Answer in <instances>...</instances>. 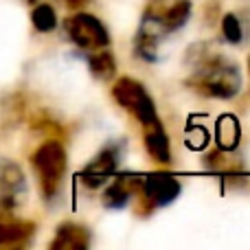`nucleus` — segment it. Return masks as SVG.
I'll return each mask as SVG.
<instances>
[{
  "label": "nucleus",
  "mask_w": 250,
  "mask_h": 250,
  "mask_svg": "<svg viewBox=\"0 0 250 250\" xmlns=\"http://www.w3.org/2000/svg\"><path fill=\"white\" fill-rule=\"evenodd\" d=\"M189 83L195 92L211 99H233L242 90V70L239 64L226 55H200L195 68L189 77Z\"/></svg>",
  "instance_id": "f257e3e1"
},
{
  "label": "nucleus",
  "mask_w": 250,
  "mask_h": 250,
  "mask_svg": "<svg viewBox=\"0 0 250 250\" xmlns=\"http://www.w3.org/2000/svg\"><path fill=\"white\" fill-rule=\"evenodd\" d=\"M66 165H68V156H66V149L60 141L42 143L31 156V167L38 176L42 198L48 202L60 195L66 178Z\"/></svg>",
  "instance_id": "f03ea898"
},
{
  "label": "nucleus",
  "mask_w": 250,
  "mask_h": 250,
  "mask_svg": "<svg viewBox=\"0 0 250 250\" xmlns=\"http://www.w3.org/2000/svg\"><path fill=\"white\" fill-rule=\"evenodd\" d=\"M112 97L121 108H125L129 114H134L143 125L160 121L158 112H156L154 99H151L149 92L145 90V86L138 83L136 79H129V77L117 79V83H114V88H112Z\"/></svg>",
  "instance_id": "7ed1b4c3"
},
{
  "label": "nucleus",
  "mask_w": 250,
  "mask_h": 250,
  "mask_svg": "<svg viewBox=\"0 0 250 250\" xmlns=\"http://www.w3.org/2000/svg\"><path fill=\"white\" fill-rule=\"evenodd\" d=\"M68 40L82 51H101L110 44V33L99 18L90 13H75L64 22Z\"/></svg>",
  "instance_id": "20e7f679"
},
{
  "label": "nucleus",
  "mask_w": 250,
  "mask_h": 250,
  "mask_svg": "<svg viewBox=\"0 0 250 250\" xmlns=\"http://www.w3.org/2000/svg\"><path fill=\"white\" fill-rule=\"evenodd\" d=\"M26 178L20 165L9 158H0V220L11 217L26 202Z\"/></svg>",
  "instance_id": "39448f33"
},
{
  "label": "nucleus",
  "mask_w": 250,
  "mask_h": 250,
  "mask_svg": "<svg viewBox=\"0 0 250 250\" xmlns=\"http://www.w3.org/2000/svg\"><path fill=\"white\" fill-rule=\"evenodd\" d=\"M123 151H125L123 141L105 143V147H101L99 154L92 156L86 167L82 169L79 180H82L88 189H99V187H104L105 182L117 173L119 165H121V160H123Z\"/></svg>",
  "instance_id": "423d86ee"
},
{
  "label": "nucleus",
  "mask_w": 250,
  "mask_h": 250,
  "mask_svg": "<svg viewBox=\"0 0 250 250\" xmlns=\"http://www.w3.org/2000/svg\"><path fill=\"white\" fill-rule=\"evenodd\" d=\"M180 191H182V185L176 176H171L167 171H154L143 178L138 193L143 198V204L149 211H154V208H163V207H169L171 202H176Z\"/></svg>",
  "instance_id": "0eeeda50"
},
{
  "label": "nucleus",
  "mask_w": 250,
  "mask_h": 250,
  "mask_svg": "<svg viewBox=\"0 0 250 250\" xmlns=\"http://www.w3.org/2000/svg\"><path fill=\"white\" fill-rule=\"evenodd\" d=\"M165 29L163 22H160V11L149 9L143 18L141 26L136 31V38H134V53L141 57L143 62H156L158 60V46L160 40L165 38Z\"/></svg>",
  "instance_id": "6e6552de"
},
{
  "label": "nucleus",
  "mask_w": 250,
  "mask_h": 250,
  "mask_svg": "<svg viewBox=\"0 0 250 250\" xmlns=\"http://www.w3.org/2000/svg\"><path fill=\"white\" fill-rule=\"evenodd\" d=\"M141 182H143V178L136 176V173H119L112 185H108V189L104 191V198H101L104 207L110 208V211H121V208H125L132 202L134 195L138 193Z\"/></svg>",
  "instance_id": "1a4fd4ad"
},
{
  "label": "nucleus",
  "mask_w": 250,
  "mask_h": 250,
  "mask_svg": "<svg viewBox=\"0 0 250 250\" xmlns=\"http://www.w3.org/2000/svg\"><path fill=\"white\" fill-rule=\"evenodd\" d=\"M51 250H88L90 248V230L75 222H64L57 226L55 237L48 244Z\"/></svg>",
  "instance_id": "9d476101"
},
{
  "label": "nucleus",
  "mask_w": 250,
  "mask_h": 250,
  "mask_svg": "<svg viewBox=\"0 0 250 250\" xmlns=\"http://www.w3.org/2000/svg\"><path fill=\"white\" fill-rule=\"evenodd\" d=\"M35 224L26 220H0V248H22L31 242Z\"/></svg>",
  "instance_id": "9b49d317"
},
{
  "label": "nucleus",
  "mask_w": 250,
  "mask_h": 250,
  "mask_svg": "<svg viewBox=\"0 0 250 250\" xmlns=\"http://www.w3.org/2000/svg\"><path fill=\"white\" fill-rule=\"evenodd\" d=\"M145 127V149L156 163L160 165H169L171 163V145H169V136L165 132L163 123L156 121L149 125H143Z\"/></svg>",
  "instance_id": "f8f14e48"
},
{
  "label": "nucleus",
  "mask_w": 250,
  "mask_h": 250,
  "mask_svg": "<svg viewBox=\"0 0 250 250\" xmlns=\"http://www.w3.org/2000/svg\"><path fill=\"white\" fill-rule=\"evenodd\" d=\"M191 0H176V2L171 4L169 9H165V11H160V22H163V29L165 33H176V31H180L182 26L189 22L191 18Z\"/></svg>",
  "instance_id": "ddd939ff"
},
{
  "label": "nucleus",
  "mask_w": 250,
  "mask_h": 250,
  "mask_svg": "<svg viewBox=\"0 0 250 250\" xmlns=\"http://www.w3.org/2000/svg\"><path fill=\"white\" fill-rule=\"evenodd\" d=\"M88 70L92 73V77L101 79V82H108L117 75V60H114L112 53H101V51H92L86 57Z\"/></svg>",
  "instance_id": "4468645a"
},
{
  "label": "nucleus",
  "mask_w": 250,
  "mask_h": 250,
  "mask_svg": "<svg viewBox=\"0 0 250 250\" xmlns=\"http://www.w3.org/2000/svg\"><path fill=\"white\" fill-rule=\"evenodd\" d=\"M239 143V123L235 117L224 114L217 121V145L220 149H235Z\"/></svg>",
  "instance_id": "2eb2a0df"
},
{
  "label": "nucleus",
  "mask_w": 250,
  "mask_h": 250,
  "mask_svg": "<svg viewBox=\"0 0 250 250\" xmlns=\"http://www.w3.org/2000/svg\"><path fill=\"white\" fill-rule=\"evenodd\" d=\"M31 22H33V29L40 33H51L57 29V13L51 4L42 2L38 7H33L31 11Z\"/></svg>",
  "instance_id": "dca6fc26"
},
{
  "label": "nucleus",
  "mask_w": 250,
  "mask_h": 250,
  "mask_svg": "<svg viewBox=\"0 0 250 250\" xmlns=\"http://www.w3.org/2000/svg\"><path fill=\"white\" fill-rule=\"evenodd\" d=\"M222 35L229 40L230 44H239L244 40V31H242V22L235 13H226L222 18Z\"/></svg>",
  "instance_id": "f3484780"
},
{
  "label": "nucleus",
  "mask_w": 250,
  "mask_h": 250,
  "mask_svg": "<svg viewBox=\"0 0 250 250\" xmlns=\"http://www.w3.org/2000/svg\"><path fill=\"white\" fill-rule=\"evenodd\" d=\"M64 2H66V7H70V9H79V7H83L88 0H64Z\"/></svg>",
  "instance_id": "a211bd4d"
},
{
  "label": "nucleus",
  "mask_w": 250,
  "mask_h": 250,
  "mask_svg": "<svg viewBox=\"0 0 250 250\" xmlns=\"http://www.w3.org/2000/svg\"><path fill=\"white\" fill-rule=\"evenodd\" d=\"M24 2H29V4H33V2H35V0H24Z\"/></svg>",
  "instance_id": "6ab92c4d"
},
{
  "label": "nucleus",
  "mask_w": 250,
  "mask_h": 250,
  "mask_svg": "<svg viewBox=\"0 0 250 250\" xmlns=\"http://www.w3.org/2000/svg\"><path fill=\"white\" fill-rule=\"evenodd\" d=\"M248 70H250V57H248Z\"/></svg>",
  "instance_id": "aec40b11"
}]
</instances>
